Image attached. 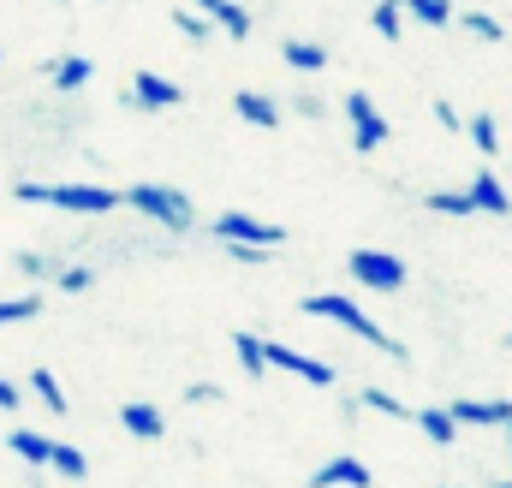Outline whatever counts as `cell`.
<instances>
[{
    "label": "cell",
    "mask_w": 512,
    "mask_h": 488,
    "mask_svg": "<svg viewBox=\"0 0 512 488\" xmlns=\"http://www.w3.org/2000/svg\"><path fill=\"white\" fill-rule=\"evenodd\" d=\"M280 60H286L292 72H322V66H328V48L310 42V36H286V42H280Z\"/></svg>",
    "instance_id": "obj_18"
},
{
    "label": "cell",
    "mask_w": 512,
    "mask_h": 488,
    "mask_svg": "<svg viewBox=\"0 0 512 488\" xmlns=\"http://www.w3.org/2000/svg\"><path fill=\"white\" fill-rule=\"evenodd\" d=\"M90 78H96V60H84V54H60V60H48V84H54L60 96H78Z\"/></svg>",
    "instance_id": "obj_14"
},
{
    "label": "cell",
    "mask_w": 512,
    "mask_h": 488,
    "mask_svg": "<svg viewBox=\"0 0 512 488\" xmlns=\"http://www.w3.org/2000/svg\"><path fill=\"white\" fill-rule=\"evenodd\" d=\"M358 411H376V417H399V423H411V405L393 399L387 387H364V393H358Z\"/></svg>",
    "instance_id": "obj_23"
},
{
    "label": "cell",
    "mask_w": 512,
    "mask_h": 488,
    "mask_svg": "<svg viewBox=\"0 0 512 488\" xmlns=\"http://www.w3.org/2000/svg\"><path fill=\"white\" fill-rule=\"evenodd\" d=\"M48 471H60L66 483H84V477H90V459H84L78 447H66V441H54V453H48Z\"/></svg>",
    "instance_id": "obj_24"
},
{
    "label": "cell",
    "mask_w": 512,
    "mask_h": 488,
    "mask_svg": "<svg viewBox=\"0 0 512 488\" xmlns=\"http://www.w3.org/2000/svg\"><path fill=\"white\" fill-rule=\"evenodd\" d=\"M96 280H102V274H96L90 262H66V256H60V268H54V280H48V286H60V292H72V298H78V292H90Z\"/></svg>",
    "instance_id": "obj_22"
},
{
    "label": "cell",
    "mask_w": 512,
    "mask_h": 488,
    "mask_svg": "<svg viewBox=\"0 0 512 488\" xmlns=\"http://www.w3.org/2000/svg\"><path fill=\"white\" fill-rule=\"evenodd\" d=\"M465 137H471V149H477L483 161L501 155V125H495V114H471V120H465Z\"/></svg>",
    "instance_id": "obj_20"
},
{
    "label": "cell",
    "mask_w": 512,
    "mask_h": 488,
    "mask_svg": "<svg viewBox=\"0 0 512 488\" xmlns=\"http://www.w3.org/2000/svg\"><path fill=\"white\" fill-rule=\"evenodd\" d=\"M423 209H435V215H447V221H465V215H471V197H465V191H429Z\"/></svg>",
    "instance_id": "obj_28"
},
{
    "label": "cell",
    "mask_w": 512,
    "mask_h": 488,
    "mask_svg": "<svg viewBox=\"0 0 512 488\" xmlns=\"http://www.w3.org/2000/svg\"><path fill=\"white\" fill-rule=\"evenodd\" d=\"M453 24H465V30H471L477 42H507V24H501L495 12H459Z\"/></svg>",
    "instance_id": "obj_27"
},
{
    "label": "cell",
    "mask_w": 512,
    "mask_h": 488,
    "mask_svg": "<svg viewBox=\"0 0 512 488\" xmlns=\"http://www.w3.org/2000/svg\"><path fill=\"white\" fill-rule=\"evenodd\" d=\"M262 358H268V369H286V375H298V381H310V387H334V364H322V358H310V352H298V346L262 340Z\"/></svg>",
    "instance_id": "obj_8"
},
{
    "label": "cell",
    "mask_w": 512,
    "mask_h": 488,
    "mask_svg": "<svg viewBox=\"0 0 512 488\" xmlns=\"http://www.w3.org/2000/svg\"><path fill=\"white\" fill-rule=\"evenodd\" d=\"M346 274L364 292H405V280H411L405 256H393V250H352L346 256Z\"/></svg>",
    "instance_id": "obj_4"
},
{
    "label": "cell",
    "mask_w": 512,
    "mask_h": 488,
    "mask_svg": "<svg viewBox=\"0 0 512 488\" xmlns=\"http://www.w3.org/2000/svg\"><path fill=\"white\" fill-rule=\"evenodd\" d=\"M120 209H137L143 221H155L161 233H191L197 227V203L179 191V185H155V179H143V185H126L120 191Z\"/></svg>",
    "instance_id": "obj_2"
},
{
    "label": "cell",
    "mask_w": 512,
    "mask_h": 488,
    "mask_svg": "<svg viewBox=\"0 0 512 488\" xmlns=\"http://www.w3.org/2000/svg\"><path fill=\"white\" fill-rule=\"evenodd\" d=\"M185 6H191V12H203V18H209V12H215V6H221V0H185Z\"/></svg>",
    "instance_id": "obj_37"
},
{
    "label": "cell",
    "mask_w": 512,
    "mask_h": 488,
    "mask_svg": "<svg viewBox=\"0 0 512 488\" xmlns=\"http://www.w3.org/2000/svg\"><path fill=\"white\" fill-rule=\"evenodd\" d=\"M185 399H191V405H215V399H227V387H221V381H191Z\"/></svg>",
    "instance_id": "obj_33"
},
{
    "label": "cell",
    "mask_w": 512,
    "mask_h": 488,
    "mask_svg": "<svg viewBox=\"0 0 512 488\" xmlns=\"http://www.w3.org/2000/svg\"><path fill=\"white\" fill-rule=\"evenodd\" d=\"M292 114H304V120H322V114H328V102H322L316 90H298V96H292Z\"/></svg>",
    "instance_id": "obj_32"
},
{
    "label": "cell",
    "mask_w": 512,
    "mask_h": 488,
    "mask_svg": "<svg viewBox=\"0 0 512 488\" xmlns=\"http://www.w3.org/2000/svg\"><path fill=\"white\" fill-rule=\"evenodd\" d=\"M209 233L221 244H251V250H280V244H286V227H280V221H262V215H245V209L215 215Z\"/></svg>",
    "instance_id": "obj_5"
},
{
    "label": "cell",
    "mask_w": 512,
    "mask_h": 488,
    "mask_svg": "<svg viewBox=\"0 0 512 488\" xmlns=\"http://www.w3.org/2000/svg\"><path fill=\"white\" fill-rule=\"evenodd\" d=\"M173 30H179L185 42H209V36H215V24H209L203 12H191V6H179V12H173Z\"/></svg>",
    "instance_id": "obj_30"
},
{
    "label": "cell",
    "mask_w": 512,
    "mask_h": 488,
    "mask_svg": "<svg viewBox=\"0 0 512 488\" xmlns=\"http://www.w3.org/2000/svg\"><path fill=\"white\" fill-rule=\"evenodd\" d=\"M495 488H512V483H495Z\"/></svg>",
    "instance_id": "obj_40"
},
{
    "label": "cell",
    "mask_w": 512,
    "mask_h": 488,
    "mask_svg": "<svg viewBox=\"0 0 512 488\" xmlns=\"http://www.w3.org/2000/svg\"><path fill=\"white\" fill-rule=\"evenodd\" d=\"M120 429H126L131 441H161V435H167V417H161V405H149V399H126V405H120Z\"/></svg>",
    "instance_id": "obj_12"
},
{
    "label": "cell",
    "mask_w": 512,
    "mask_h": 488,
    "mask_svg": "<svg viewBox=\"0 0 512 488\" xmlns=\"http://www.w3.org/2000/svg\"><path fill=\"white\" fill-rule=\"evenodd\" d=\"M60 6H66V0H60Z\"/></svg>",
    "instance_id": "obj_42"
},
{
    "label": "cell",
    "mask_w": 512,
    "mask_h": 488,
    "mask_svg": "<svg viewBox=\"0 0 512 488\" xmlns=\"http://www.w3.org/2000/svg\"><path fill=\"white\" fill-rule=\"evenodd\" d=\"M233 114H239L245 125H262V131H274V125L286 120L280 102H274L268 90H233Z\"/></svg>",
    "instance_id": "obj_13"
},
{
    "label": "cell",
    "mask_w": 512,
    "mask_h": 488,
    "mask_svg": "<svg viewBox=\"0 0 512 488\" xmlns=\"http://www.w3.org/2000/svg\"><path fill=\"white\" fill-rule=\"evenodd\" d=\"M227 256H233V262H245V268H262V262H274V250H251V244H227Z\"/></svg>",
    "instance_id": "obj_35"
},
{
    "label": "cell",
    "mask_w": 512,
    "mask_h": 488,
    "mask_svg": "<svg viewBox=\"0 0 512 488\" xmlns=\"http://www.w3.org/2000/svg\"><path fill=\"white\" fill-rule=\"evenodd\" d=\"M507 346H512V328H507Z\"/></svg>",
    "instance_id": "obj_39"
},
{
    "label": "cell",
    "mask_w": 512,
    "mask_h": 488,
    "mask_svg": "<svg viewBox=\"0 0 512 488\" xmlns=\"http://www.w3.org/2000/svg\"><path fill=\"white\" fill-rule=\"evenodd\" d=\"M304 488H376V471H370L358 453H334V459H322V465L310 471Z\"/></svg>",
    "instance_id": "obj_9"
},
{
    "label": "cell",
    "mask_w": 512,
    "mask_h": 488,
    "mask_svg": "<svg viewBox=\"0 0 512 488\" xmlns=\"http://www.w3.org/2000/svg\"><path fill=\"white\" fill-rule=\"evenodd\" d=\"M6 447H12V459H24L30 471H48V453H54V441H48L42 429H24V423H12V429H6Z\"/></svg>",
    "instance_id": "obj_15"
},
{
    "label": "cell",
    "mask_w": 512,
    "mask_h": 488,
    "mask_svg": "<svg viewBox=\"0 0 512 488\" xmlns=\"http://www.w3.org/2000/svg\"><path fill=\"white\" fill-rule=\"evenodd\" d=\"M507 447H512V423H507Z\"/></svg>",
    "instance_id": "obj_38"
},
{
    "label": "cell",
    "mask_w": 512,
    "mask_h": 488,
    "mask_svg": "<svg viewBox=\"0 0 512 488\" xmlns=\"http://www.w3.org/2000/svg\"><path fill=\"white\" fill-rule=\"evenodd\" d=\"M0 411H24V381L0 375Z\"/></svg>",
    "instance_id": "obj_34"
},
{
    "label": "cell",
    "mask_w": 512,
    "mask_h": 488,
    "mask_svg": "<svg viewBox=\"0 0 512 488\" xmlns=\"http://www.w3.org/2000/svg\"><path fill=\"white\" fill-rule=\"evenodd\" d=\"M447 417H453L459 429H507L512 399H447Z\"/></svg>",
    "instance_id": "obj_11"
},
{
    "label": "cell",
    "mask_w": 512,
    "mask_h": 488,
    "mask_svg": "<svg viewBox=\"0 0 512 488\" xmlns=\"http://www.w3.org/2000/svg\"><path fill=\"white\" fill-rule=\"evenodd\" d=\"M233 352H239V369H245L251 381H262V375H268V358H262V340H256L251 328H239V334H233Z\"/></svg>",
    "instance_id": "obj_26"
},
{
    "label": "cell",
    "mask_w": 512,
    "mask_h": 488,
    "mask_svg": "<svg viewBox=\"0 0 512 488\" xmlns=\"http://www.w3.org/2000/svg\"><path fill=\"white\" fill-rule=\"evenodd\" d=\"M399 12L405 18H417V24H429V30H447L459 12H453V0H399Z\"/></svg>",
    "instance_id": "obj_21"
},
{
    "label": "cell",
    "mask_w": 512,
    "mask_h": 488,
    "mask_svg": "<svg viewBox=\"0 0 512 488\" xmlns=\"http://www.w3.org/2000/svg\"><path fill=\"white\" fill-rule=\"evenodd\" d=\"M24 393H36V405H42L48 417H66V411H72V399H66V387H60L54 369H30V375H24Z\"/></svg>",
    "instance_id": "obj_16"
},
{
    "label": "cell",
    "mask_w": 512,
    "mask_h": 488,
    "mask_svg": "<svg viewBox=\"0 0 512 488\" xmlns=\"http://www.w3.org/2000/svg\"><path fill=\"white\" fill-rule=\"evenodd\" d=\"M179 102H185V90L173 78H161L155 66H137L126 96H120V108H131V114H161V108H179Z\"/></svg>",
    "instance_id": "obj_7"
},
{
    "label": "cell",
    "mask_w": 512,
    "mask_h": 488,
    "mask_svg": "<svg viewBox=\"0 0 512 488\" xmlns=\"http://www.w3.org/2000/svg\"><path fill=\"white\" fill-rule=\"evenodd\" d=\"M209 24H215L227 42H251V30H256V24H251V6H245V0H221V6L209 12Z\"/></svg>",
    "instance_id": "obj_17"
},
{
    "label": "cell",
    "mask_w": 512,
    "mask_h": 488,
    "mask_svg": "<svg viewBox=\"0 0 512 488\" xmlns=\"http://www.w3.org/2000/svg\"><path fill=\"white\" fill-rule=\"evenodd\" d=\"M12 268H18L24 280H54L60 256H42V250H18V256H12Z\"/></svg>",
    "instance_id": "obj_29"
},
{
    "label": "cell",
    "mask_w": 512,
    "mask_h": 488,
    "mask_svg": "<svg viewBox=\"0 0 512 488\" xmlns=\"http://www.w3.org/2000/svg\"><path fill=\"white\" fill-rule=\"evenodd\" d=\"M411 423L429 435V447H453L459 441V423L447 417V405H423V411H411Z\"/></svg>",
    "instance_id": "obj_19"
},
{
    "label": "cell",
    "mask_w": 512,
    "mask_h": 488,
    "mask_svg": "<svg viewBox=\"0 0 512 488\" xmlns=\"http://www.w3.org/2000/svg\"><path fill=\"white\" fill-rule=\"evenodd\" d=\"M298 310H304V316H316V322H334V328H346L352 340H370V346H382L387 358H399V364H405V346L387 334L382 322H370V316H364V310H358L346 292H310Z\"/></svg>",
    "instance_id": "obj_3"
},
{
    "label": "cell",
    "mask_w": 512,
    "mask_h": 488,
    "mask_svg": "<svg viewBox=\"0 0 512 488\" xmlns=\"http://www.w3.org/2000/svg\"><path fill=\"white\" fill-rule=\"evenodd\" d=\"M36 316H42V292H18V298H0V328L36 322Z\"/></svg>",
    "instance_id": "obj_25"
},
{
    "label": "cell",
    "mask_w": 512,
    "mask_h": 488,
    "mask_svg": "<svg viewBox=\"0 0 512 488\" xmlns=\"http://www.w3.org/2000/svg\"><path fill=\"white\" fill-rule=\"evenodd\" d=\"M12 197H18V203H42V209H66V215H114V209H120V191L84 185V179H66V185L12 179Z\"/></svg>",
    "instance_id": "obj_1"
},
{
    "label": "cell",
    "mask_w": 512,
    "mask_h": 488,
    "mask_svg": "<svg viewBox=\"0 0 512 488\" xmlns=\"http://www.w3.org/2000/svg\"><path fill=\"white\" fill-rule=\"evenodd\" d=\"M370 24H376V36H382V42H399V24H405V18H399V0H376Z\"/></svg>",
    "instance_id": "obj_31"
},
{
    "label": "cell",
    "mask_w": 512,
    "mask_h": 488,
    "mask_svg": "<svg viewBox=\"0 0 512 488\" xmlns=\"http://www.w3.org/2000/svg\"><path fill=\"white\" fill-rule=\"evenodd\" d=\"M435 125H441V131H465V114H459V108L441 96V102H435Z\"/></svg>",
    "instance_id": "obj_36"
},
{
    "label": "cell",
    "mask_w": 512,
    "mask_h": 488,
    "mask_svg": "<svg viewBox=\"0 0 512 488\" xmlns=\"http://www.w3.org/2000/svg\"><path fill=\"white\" fill-rule=\"evenodd\" d=\"M465 197H471V215H512V191L501 185V173H495V161H483L477 173H471V185H465Z\"/></svg>",
    "instance_id": "obj_10"
},
{
    "label": "cell",
    "mask_w": 512,
    "mask_h": 488,
    "mask_svg": "<svg viewBox=\"0 0 512 488\" xmlns=\"http://www.w3.org/2000/svg\"><path fill=\"white\" fill-rule=\"evenodd\" d=\"M0 66H6V54H0Z\"/></svg>",
    "instance_id": "obj_41"
},
{
    "label": "cell",
    "mask_w": 512,
    "mask_h": 488,
    "mask_svg": "<svg viewBox=\"0 0 512 488\" xmlns=\"http://www.w3.org/2000/svg\"><path fill=\"white\" fill-rule=\"evenodd\" d=\"M346 125H352V149L358 155H376V149H387V137H393V125H387V114L376 108L370 90H352L346 96Z\"/></svg>",
    "instance_id": "obj_6"
}]
</instances>
